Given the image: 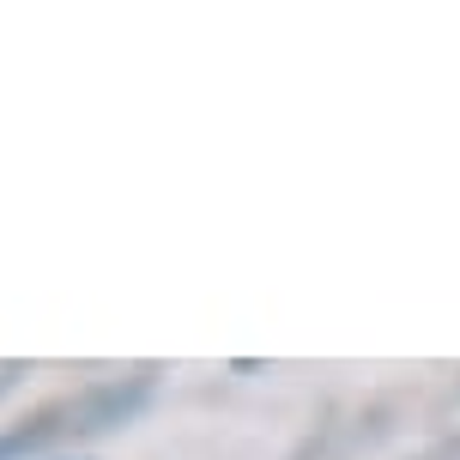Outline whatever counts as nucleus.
<instances>
[{
    "instance_id": "obj_1",
    "label": "nucleus",
    "mask_w": 460,
    "mask_h": 460,
    "mask_svg": "<svg viewBox=\"0 0 460 460\" xmlns=\"http://www.w3.org/2000/svg\"><path fill=\"white\" fill-rule=\"evenodd\" d=\"M139 400H146V382H134V388H92V394H79L73 406L43 412L37 424H24V430H13V437H0V460L31 455V448H43V442L67 437V430H103V424H115V418H128Z\"/></svg>"
}]
</instances>
